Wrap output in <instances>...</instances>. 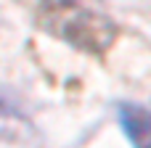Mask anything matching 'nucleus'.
<instances>
[{
    "label": "nucleus",
    "instance_id": "f257e3e1",
    "mask_svg": "<svg viewBox=\"0 0 151 148\" xmlns=\"http://www.w3.org/2000/svg\"><path fill=\"white\" fill-rule=\"evenodd\" d=\"M37 8L40 24L80 50L104 53L117 37V26L98 0H37Z\"/></svg>",
    "mask_w": 151,
    "mask_h": 148
},
{
    "label": "nucleus",
    "instance_id": "f03ea898",
    "mask_svg": "<svg viewBox=\"0 0 151 148\" xmlns=\"http://www.w3.org/2000/svg\"><path fill=\"white\" fill-rule=\"evenodd\" d=\"M119 124L133 148H151V111L135 103H125L119 109Z\"/></svg>",
    "mask_w": 151,
    "mask_h": 148
}]
</instances>
